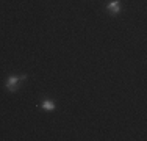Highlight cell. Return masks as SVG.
Segmentation results:
<instances>
[{"instance_id":"6da1fadb","label":"cell","mask_w":147,"mask_h":141,"mask_svg":"<svg viewBox=\"0 0 147 141\" xmlns=\"http://www.w3.org/2000/svg\"><path fill=\"white\" fill-rule=\"evenodd\" d=\"M20 80H25V75H22V77H17V75L9 77V79L6 80V89H8V91H16L17 88H19V82H20Z\"/></svg>"},{"instance_id":"7a4b0ae2","label":"cell","mask_w":147,"mask_h":141,"mask_svg":"<svg viewBox=\"0 0 147 141\" xmlns=\"http://www.w3.org/2000/svg\"><path fill=\"white\" fill-rule=\"evenodd\" d=\"M119 9H121V5H119V2L117 0H113V2L108 5V11H110L111 14H117L119 13Z\"/></svg>"},{"instance_id":"3957f363","label":"cell","mask_w":147,"mask_h":141,"mask_svg":"<svg viewBox=\"0 0 147 141\" xmlns=\"http://www.w3.org/2000/svg\"><path fill=\"white\" fill-rule=\"evenodd\" d=\"M42 108L47 110V111H53L55 110V104L52 100H47V99H45V100L42 102Z\"/></svg>"}]
</instances>
